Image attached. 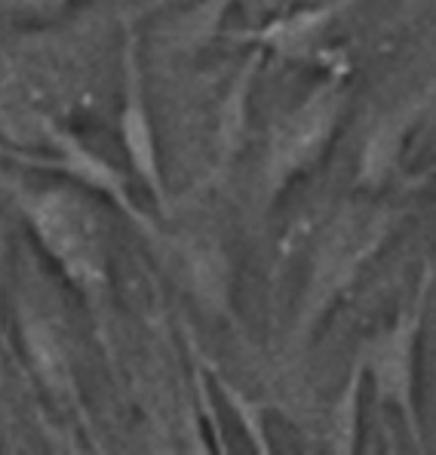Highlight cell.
Wrapping results in <instances>:
<instances>
[{
    "instance_id": "cell-3",
    "label": "cell",
    "mask_w": 436,
    "mask_h": 455,
    "mask_svg": "<svg viewBox=\"0 0 436 455\" xmlns=\"http://www.w3.org/2000/svg\"><path fill=\"white\" fill-rule=\"evenodd\" d=\"M433 265H427L418 286H415V296L397 314V320L378 330L372 339H366L357 354V363L372 379L378 403L397 410L418 452L424 450V427H421L418 410V347L421 332H424V314L433 290Z\"/></svg>"
},
{
    "instance_id": "cell-7",
    "label": "cell",
    "mask_w": 436,
    "mask_h": 455,
    "mask_svg": "<svg viewBox=\"0 0 436 455\" xmlns=\"http://www.w3.org/2000/svg\"><path fill=\"white\" fill-rule=\"evenodd\" d=\"M19 332H22L25 354H28V363L37 381L44 385V391L52 394V400H59V403H74L77 400L74 366L50 320L35 311H25L22 320H19Z\"/></svg>"
},
{
    "instance_id": "cell-2",
    "label": "cell",
    "mask_w": 436,
    "mask_h": 455,
    "mask_svg": "<svg viewBox=\"0 0 436 455\" xmlns=\"http://www.w3.org/2000/svg\"><path fill=\"white\" fill-rule=\"evenodd\" d=\"M402 212L387 206H347L345 212L329 222L326 234L313 250L307 286L301 292V311L295 323L298 341H311L320 323L335 305L357 283L360 271L378 256V250L393 237Z\"/></svg>"
},
{
    "instance_id": "cell-5",
    "label": "cell",
    "mask_w": 436,
    "mask_h": 455,
    "mask_svg": "<svg viewBox=\"0 0 436 455\" xmlns=\"http://www.w3.org/2000/svg\"><path fill=\"white\" fill-rule=\"evenodd\" d=\"M120 142L130 157V166L139 179L145 182V188L151 191V197L157 200L160 210L170 206V194H166L163 170H160V151H157V136H154L151 111H147L145 99V80H142V65H139V40L130 31L123 50V108H120Z\"/></svg>"
},
{
    "instance_id": "cell-8",
    "label": "cell",
    "mask_w": 436,
    "mask_h": 455,
    "mask_svg": "<svg viewBox=\"0 0 436 455\" xmlns=\"http://www.w3.org/2000/svg\"><path fill=\"white\" fill-rule=\"evenodd\" d=\"M351 0H329V4L317 6V10L295 12L289 19H280V22L267 25V28L255 31V40L267 50L280 52V56H301L305 50H311L317 44V37L329 28L335 16H338Z\"/></svg>"
},
{
    "instance_id": "cell-9",
    "label": "cell",
    "mask_w": 436,
    "mask_h": 455,
    "mask_svg": "<svg viewBox=\"0 0 436 455\" xmlns=\"http://www.w3.org/2000/svg\"><path fill=\"white\" fill-rule=\"evenodd\" d=\"M363 366L353 363L347 387L341 391L338 403L332 410V434H329V446L335 452H353L357 450V434H360V394H363Z\"/></svg>"
},
{
    "instance_id": "cell-4",
    "label": "cell",
    "mask_w": 436,
    "mask_h": 455,
    "mask_svg": "<svg viewBox=\"0 0 436 455\" xmlns=\"http://www.w3.org/2000/svg\"><path fill=\"white\" fill-rule=\"evenodd\" d=\"M347 108V86L341 75L326 77L286 114L271 132L265 154V197L277 200L298 176L323 160Z\"/></svg>"
},
{
    "instance_id": "cell-6",
    "label": "cell",
    "mask_w": 436,
    "mask_h": 455,
    "mask_svg": "<svg viewBox=\"0 0 436 455\" xmlns=\"http://www.w3.org/2000/svg\"><path fill=\"white\" fill-rule=\"evenodd\" d=\"M46 139H50L56 157H50V160L19 157V160H22V164L37 166V170L62 172V176H68L71 182L80 185L83 191L102 194V197H108L111 204H117L120 210H123L126 219H132V222L139 225V231L154 234L151 219H147L145 212L139 210L136 204H132V194H130V188H126V176L117 170V166H111L108 160L102 157V154L86 148V145L80 142V139L74 136L71 130H65V126H52L50 124V126H46Z\"/></svg>"
},
{
    "instance_id": "cell-11",
    "label": "cell",
    "mask_w": 436,
    "mask_h": 455,
    "mask_svg": "<svg viewBox=\"0 0 436 455\" xmlns=\"http://www.w3.org/2000/svg\"><path fill=\"white\" fill-rule=\"evenodd\" d=\"M6 6H19V10H35V12H44V10H59L65 0H4Z\"/></svg>"
},
{
    "instance_id": "cell-12",
    "label": "cell",
    "mask_w": 436,
    "mask_h": 455,
    "mask_svg": "<svg viewBox=\"0 0 436 455\" xmlns=\"http://www.w3.org/2000/svg\"><path fill=\"white\" fill-rule=\"evenodd\" d=\"M0 259H4V234H0Z\"/></svg>"
},
{
    "instance_id": "cell-1",
    "label": "cell",
    "mask_w": 436,
    "mask_h": 455,
    "mask_svg": "<svg viewBox=\"0 0 436 455\" xmlns=\"http://www.w3.org/2000/svg\"><path fill=\"white\" fill-rule=\"evenodd\" d=\"M19 210L40 250L56 262L62 277L96 311L111 292L108 237L105 222L80 185H46V188H12Z\"/></svg>"
},
{
    "instance_id": "cell-10",
    "label": "cell",
    "mask_w": 436,
    "mask_h": 455,
    "mask_svg": "<svg viewBox=\"0 0 436 455\" xmlns=\"http://www.w3.org/2000/svg\"><path fill=\"white\" fill-rule=\"evenodd\" d=\"M221 391H225V397L231 400V406L237 410V416L243 419V425L250 427V434H252L255 446H258V452H271V443H267L265 431H261V425H258V410H255V406L237 391V387L227 385V381H221Z\"/></svg>"
}]
</instances>
